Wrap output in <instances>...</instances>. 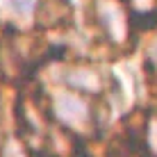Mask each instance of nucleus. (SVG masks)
<instances>
[{"mask_svg": "<svg viewBox=\"0 0 157 157\" xmlns=\"http://www.w3.org/2000/svg\"><path fill=\"white\" fill-rule=\"evenodd\" d=\"M71 5L68 0H39L36 5V21L41 28H57L71 21Z\"/></svg>", "mask_w": 157, "mask_h": 157, "instance_id": "nucleus-1", "label": "nucleus"}, {"mask_svg": "<svg viewBox=\"0 0 157 157\" xmlns=\"http://www.w3.org/2000/svg\"><path fill=\"white\" fill-rule=\"evenodd\" d=\"M130 25H132L134 30H141V32L157 28V9H153V12H144V14L132 12V14H130Z\"/></svg>", "mask_w": 157, "mask_h": 157, "instance_id": "nucleus-2", "label": "nucleus"}, {"mask_svg": "<svg viewBox=\"0 0 157 157\" xmlns=\"http://www.w3.org/2000/svg\"><path fill=\"white\" fill-rule=\"evenodd\" d=\"M59 114L66 118H82L84 116V107L80 100L75 98H62L59 100Z\"/></svg>", "mask_w": 157, "mask_h": 157, "instance_id": "nucleus-3", "label": "nucleus"}]
</instances>
